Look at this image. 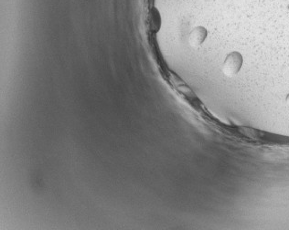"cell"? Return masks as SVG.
Returning <instances> with one entry per match:
<instances>
[{"label":"cell","mask_w":289,"mask_h":230,"mask_svg":"<svg viewBox=\"0 0 289 230\" xmlns=\"http://www.w3.org/2000/svg\"><path fill=\"white\" fill-rule=\"evenodd\" d=\"M207 37V31L202 27H199L192 30L190 33V43L193 47H199L201 44L203 43L204 40Z\"/></svg>","instance_id":"obj_2"},{"label":"cell","mask_w":289,"mask_h":230,"mask_svg":"<svg viewBox=\"0 0 289 230\" xmlns=\"http://www.w3.org/2000/svg\"><path fill=\"white\" fill-rule=\"evenodd\" d=\"M242 57L240 53L232 52L223 63V72L228 77L235 76L242 66Z\"/></svg>","instance_id":"obj_1"}]
</instances>
